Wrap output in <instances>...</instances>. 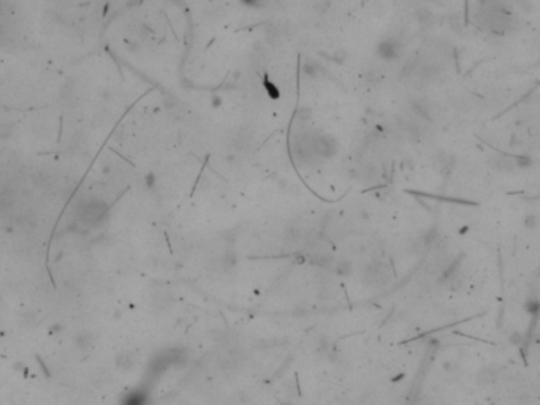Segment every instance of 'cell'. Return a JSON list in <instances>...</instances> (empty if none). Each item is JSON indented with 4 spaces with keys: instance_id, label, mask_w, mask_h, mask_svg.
Here are the masks:
<instances>
[{
    "instance_id": "obj_4",
    "label": "cell",
    "mask_w": 540,
    "mask_h": 405,
    "mask_svg": "<svg viewBox=\"0 0 540 405\" xmlns=\"http://www.w3.org/2000/svg\"><path fill=\"white\" fill-rule=\"evenodd\" d=\"M403 51V45L396 38H383L377 43L375 54L383 60H393L398 59Z\"/></svg>"
},
{
    "instance_id": "obj_5",
    "label": "cell",
    "mask_w": 540,
    "mask_h": 405,
    "mask_svg": "<svg viewBox=\"0 0 540 405\" xmlns=\"http://www.w3.org/2000/svg\"><path fill=\"white\" fill-rule=\"evenodd\" d=\"M282 239L287 246H296L301 240H304V233H303V226L299 223H288L284 229Z\"/></svg>"
},
{
    "instance_id": "obj_3",
    "label": "cell",
    "mask_w": 540,
    "mask_h": 405,
    "mask_svg": "<svg viewBox=\"0 0 540 405\" xmlns=\"http://www.w3.org/2000/svg\"><path fill=\"white\" fill-rule=\"evenodd\" d=\"M103 215H105V206L100 201H94V200L83 203L78 212L80 222L84 223L86 226L97 225L103 218Z\"/></svg>"
},
{
    "instance_id": "obj_6",
    "label": "cell",
    "mask_w": 540,
    "mask_h": 405,
    "mask_svg": "<svg viewBox=\"0 0 540 405\" xmlns=\"http://www.w3.org/2000/svg\"><path fill=\"white\" fill-rule=\"evenodd\" d=\"M410 106H412L414 113L418 114L420 117L428 119V120L433 119L434 109H433V105H431L429 100H426V98H412V102H410Z\"/></svg>"
},
{
    "instance_id": "obj_7",
    "label": "cell",
    "mask_w": 540,
    "mask_h": 405,
    "mask_svg": "<svg viewBox=\"0 0 540 405\" xmlns=\"http://www.w3.org/2000/svg\"><path fill=\"white\" fill-rule=\"evenodd\" d=\"M334 272L341 277H347L352 272V263L349 260H339L336 265H334Z\"/></svg>"
},
{
    "instance_id": "obj_8",
    "label": "cell",
    "mask_w": 540,
    "mask_h": 405,
    "mask_svg": "<svg viewBox=\"0 0 540 405\" xmlns=\"http://www.w3.org/2000/svg\"><path fill=\"white\" fill-rule=\"evenodd\" d=\"M320 65L317 62H311L307 60L304 65H303V73L307 76V78H317L319 73H320Z\"/></svg>"
},
{
    "instance_id": "obj_2",
    "label": "cell",
    "mask_w": 540,
    "mask_h": 405,
    "mask_svg": "<svg viewBox=\"0 0 540 405\" xmlns=\"http://www.w3.org/2000/svg\"><path fill=\"white\" fill-rule=\"evenodd\" d=\"M361 277L368 287L379 288L390 282V268H388L387 263L375 260L364 266Z\"/></svg>"
},
{
    "instance_id": "obj_1",
    "label": "cell",
    "mask_w": 540,
    "mask_h": 405,
    "mask_svg": "<svg viewBox=\"0 0 540 405\" xmlns=\"http://www.w3.org/2000/svg\"><path fill=\"white\" fill-rule=\"evenodd\" d=\"M485 10L479 15V23L493 34H505L513 24V18L502 4H482Z\"/></svg>"
}]
</instances>
